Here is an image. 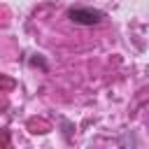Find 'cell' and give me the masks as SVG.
Masks as SVG:
<instances>
[{"mask_svg":"<svg viewBox=\"0 0 149 149\" xmlns=\"http://www.w3.org/2000/svg\"><path fill=\"white\" fill-rule=\"evenodd\" d=\"M68 19L77 26H98L105 16H102V12L91 9V7H74L68 12Z\"/></svg>","mask_w":149,"mask_h":149,"instance_id":"6da1fadb","label":"cell"},{"mask_svg":"<svg viewBox=\"0 0 149 149\" xmlns=\"http://www.w3.org/2000/svg\"><path fill=\"white\" fill-rule=\"evenodd\" d=\"M30 63H33V65H42V68H44V61H42V58H33Z\"/></svg>","mask_w":149,"mask_h":149,"instance_id":"7a4b0ae2","label":"cell"}]
</instances>
